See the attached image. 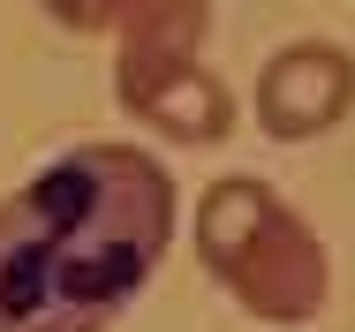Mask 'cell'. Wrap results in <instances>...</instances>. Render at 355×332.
Instances as JSON below:
<instances>
[{"mask_svg":"<svg viewBox=\"0 0 355 332\" xmlns=\"http://www.w3.org/2000/svg\"><path fill=\"white\" fill-rule=\"evenodd\" d=\"M46 15H61L69 30H114L121 38L114 83L189 68L197 46H205V30H212V8L205 0H53Z\"/></svg>","mask_w":355,"mask_h":332,"instance_id":"3","label":"cell"},{"mask_svg":"<svg viewBox=\"0 0 355 332\" xmlns=\"http://www.w3.org/2000/svg\"><path fill=\"white\" fill-rule=\"evenodd\" d=\"M174 242V182L137 143H69L0 197V332H106Z\"/></svg>","mask_w":355,"mask_h":332,"instance_id":"1","label":"cell"},{"mask_svg":"<svg viewBox=\"0 0 355 332\" xmlns=\"http://www.w3.org/2000/svg\"><path fill=\"white\" fill-rule=\"evenodd\" d=\"M121 91V106L151 121L159 136H182V143H219L227 121H234V98H227V83L205 76V68H166V76H129V83H114Z\"/></svg>","mask_w":355,"mask_h":332,"instance_id":"5","label":"cell"},{"mask_svg":"<svg viewBox=\"0 0 355 332\" xmlns=\"http://www.w3.org/2000/svg\"><path fill=\"white\" fill-rule=\"evenodd\" d=\"M355 106V61L325 38H302V46H280L265 76H257V129L280 136V143H302V136L340 129Z\"/></svg>","mask_w":355,"mask_h":332,"instance_id":"4","label":"cell"},{"mask_svg":"<svg viewBox=\"0 0 355 332\" xmlns=\"http://www.w3.org/2000/svg\"><path fill=\"white\" fill-rule=\"evenodd\" d=\"M197 257H205V272L257 325H302V317H318L325 287H333L325 242L257 174H219L212 189L197 197Z\"/></svg>","mask_w":355,"mask_h":332,"instance_id":"2","label":"cell"}]
</instances>
